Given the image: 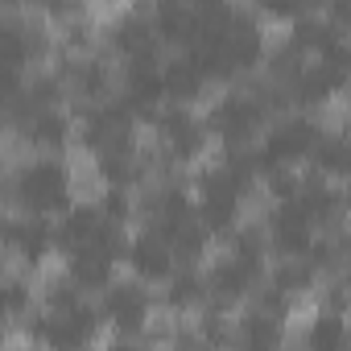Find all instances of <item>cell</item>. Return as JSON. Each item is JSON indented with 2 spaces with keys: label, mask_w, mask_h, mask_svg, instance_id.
Wrapping results in <instances>:
<instances>
[{
  "label": "cell",
  "mask_w": 351,
  "mask_h": 351,
  "mask_svg": "<svg viewBox=\"0 0 351 351\" xmlns=\"http://www.w3.org/2000/svg\"><path fill=\"white\" fill-rule=\"evenodd\" d=\"M5 203L9 211L29 215H62L75 203V169L58 153H38L25 161H13L5 173Z\"/></svg>",
  "instance_id": "obj_1"
},
{
  "label": "cell",
  "mask_w": 351,
  "mask_h": 351,
  "mask_svg": "<svg viewBox=\"0 0 351 351\" xmlns=\"http://www.w3.org/2000/svg\"><path fill=\"white\" fill-rule=\"evenodd\" d=\"M207 128L219 145H256L265 128L273 124L269 108L248 91V87H228L211 108H207Z\"/></svg>",
  "instance_id": "obj_2"
},
{
  "label": "cell",
  "mask_w": 351,
  "mask_h": 351,
  "mask_svg": "<svg viewBox=\"0 0 351 351\" xmlns=\"http://www.w3.org/2000/svg\"><path fill=\"white\" fill-rule=\"evenodd\" d=\"M99 306L108 314V326L116 335V343H141L149 322H153V293L141 277H116L104 293Z\"/></svg>",
  "instance_id": "obj_3"
},
{
  "label": "cell",
  "mask_w": 351,
  "mask_h": 351,
  "mask_svg": "<svg viewBox=\"0 0 351 351\" xmlns=\"http://www.w3.org/2000/svg\"><path fill=\"white\" fill-rule=\"evenodd\" d=\"M269 277V265L265 256H244V252H223L207 265V285H211V302L219 306H240L252 298V289Z\"/></svg>",
  "instance_id": "obj_4"
},
{
  "label": "cell",
  "mask_w": 351,
  "mask_h": 351,
  "mask_svg": "<svg viewBox=\"0 0 351 351\" xmlns=\"http://www.w3.org/2000/svg\"><path fill=\"white\" fill-rule=\"evenodd\" d=\"M5 248L25 273H38L46 265V256L58 252L54 219L50 215H29V211H9L5 215Z\"/></svg>",
  "instance_id": "obj_5"
},
{
  "label": "cell",
  "mask_w": 351,
  "mask_h": 351,
  "mask_svg": "<svg viewBox=\"0 0 351 351\" xmlns=\"http://www.w3.org/2000/svg\"><path fill=\"white\" fill-rule=\"evenodd\" d=\"M265 228H269V244H273L277 256H306L310 244L318 240V223H314V215L306 211L302 199L273 203Z\"/></svg>",
  "instance_id": "obj_6"
},
{
  "label": "cell",
  "mask_w": 351,
  "mask_h": 351,
  "mask_svg": "<svg viewBox=\"0 0 351 351\" xmlns=\"http://www.w3.org/2000/svg\"><path fill=\"white\" fill-rule=\"evenodd\" d=\"M289 87V99L293 108H306V112H322L330 99H343V91L351 87V66H339V62H306V71L298 79L285 83Z\"/></svg>",
  "instance_id": "obj_7"
},
{
  "label": "cell",
  "mask_w": 351,
  "mask_h": 351,
  "mask_svg": "<svg viewBox=\"0 0 351 351\" xmlns=\"http://www.w3.org/2000/svg\"><path fill=\"white\" fill-rule=\"evenodd\" d=\"M124 265L132 277H141L145 285H165L178 269V256H173V244L165 236H157L153 228L136 232L128 240V252H124Z\"/></svg>",
  "instance_id": "obj_8"
},
{
  "label": "cell",
  "mask_w": 351,
  "mask_h": 351,
  "mask_svg": "<svg viewBox=\"0 0 351 351\" xmlns=\"http://www.w3.org/2000/svg\"><path fill=\"white\" fill-rule=\"evenodd\" d=\"M120 91V75L112 54H79L75 75H71V99L75 104H104Z\"/></svg>",
  "instance_id": "obj_9"
},
{
  "label": "cell",
  "mask_w": 351,
  "mask_h": 351,
  "mask_svg": "<svg viewBox=\"0 0 351 351\" xmlns=\"http://www.w3.org/2000/svg\"><path fill=\"white\" fill-rule=\"evenodd\" d=\"M298 199L306 203V211L314 215V223L322 228V232H339L343 223H347V211H351V203H347V191H339V186H330V178H322V173L310 165V173L302 178V191H298Z\"/></svg>",
  "instance_id": "obj_10"
},
{
  "label": "cell",
  "mask_w": 351,
  "mask_h": 351,
  "mask_svg": "<svg viewBox=\"0 0 351 351\" xmlns=\"http://www.w3.org/2000/svg\"><path fill=\"white\" fill-rule=\"evenodd\" d=\"M75 116L62 112V108H42L25 120L21 132H9V136H21L34 153H66V145L75 141Z\"/></svg>",
  "instance_id": "obj_11"
},
{
  "label": "cell",
  "mask_w": 351,
  "mask_h": 351,
  "mask_svg": "<svg viewBox=\"0 0 351 351\" xmlns=\"http://www.w3.org/2000/svg\"><path fill=\"white\" fill-rule=\"evenodd\" d=\"M62 261H66V273H71L87 293H104V289L116 281V265H120V256L108 252V248L95 244V240H87V244L62 252Z\"/></svg>",
  "instance_id": "obj_12"
},
{
  "label": "cell",
  "mask_w": 351,
  "mask_h": 351,
  "mask_svg": "<svg viewBox=\"0 0 351 351\" xmlns=\"http://www.w3.org/2000/svg\"><path fill=\"white\" fill-rule=\"evenodd\" d=\"M211 302V285H207V273H199V265H178L173 277L161 285V310L165 314H199L203 306Z\"/></svg>",
  "instance_id": "obj_13"
},
{
  "label": "cell",
  "mask_w": 351,
  "mask_h": 351,
  "mask_svg": "<svg viewBox=\"0 0 351 351\" xmlns=\"http://www.w3.org/2000/svg\"><path fill=\"white\" fill-rule=\"evenodd\" d=\"M108 223L99 199H83V203H71L62 215H54V240H58V252H71L87 240H95V232Z\"/></svg>",
  "instance_id": "obj_14"
},
{
  "label": "cell",
  "mask_w": 351,
  "mask_h": 351,
  "mask_svg": "<svg viewBox=\"0 0 351 351\" xmlns=\"http://www.w3.org/2000/svg\"><path fill=\"white\" fill-rule=\"evenodd\" d=\"M207 87H211V79H207V71H203L191 54L165 58V95H169V99H178V104H199V99L207 95Z\"/></svg>",
  "instance_id": "obj_15"
},
{
  "label": "cell",
  "mask_w": 351,
  "mask_h": 351,
  "mask_svg": "<svg viewBox=\"0 0 351 351\" xmlns=\"http://www.w3.org/2000/svg\"><path fill=\"white\" fill-rule=\"evenodd\" d=\"M310 165L330 182H351V132H322L310 153Z\"/></svg>",
  "instance_id": "obj_16"
},
{
  "label": "cell",
  "mask_w": 351,
  "mask_h": 351,
  "mask_svg": "<svg viewBox=\"0 0 351 351\" xmlns=\"http://www.w3.org/2000/svg\"><path fill=\"white\" fill-rule=\"evenodd\" d=\"M285 322H289V318L265 314V310H256V306L248 302V310L236 318V343H244V347H281V343L289 339Z\"/></svg>",
  "instance_id": "obj_17"
},
{
  "label": "cell",
  "mask_w": 351,
  "mask_h": 351,
  "mask_svg": "<svg viewBox=\"0 0 351 351\" xmlns=\"http://www.w3.org/2000/svg\"><path fill=\"white\" fill-rule=\"evenodd\" d=\"M318 269H314V261L310 256H277V265L269 269V281L273 285H281L285 293H293V298H306L314 285H318Z\"/></svg>",
  "instance_id": "obj_18"
},
{
  "label": "cell",
  "mask_w": 351,
  "mask_h": 351,
  "mask_svg": "<svg viewBox=\"0 0 351 351\" xmlns=\"http://www.w3.org/2000/svg\"><path fill=\"white\" fill-rule=\"evenodd\" d=\"M306 347H314V351H330V347H347L351 343V330H347V314H330V310H318L306 326H302V335H298Z\"/></svg>",
  "instance_id": "obj_19"
},
{
  "label": "cell",
  "mask_w": 351,
  "mask_h": 351,
  "mask_svg": "<svg viewBox=\"0 0 351 351\" xmlns=\"http://www.w3.org/2000/svg\"><path fill=\"white\" fill-rule=\"evenodd\" d=\"M199 219L215 240H232V232L244 223V199H199Z\"/></svg>",
  "instance_id": "obj_20"
},
{
  "label": "cell",
  "mask_w": 351,
  "mask_h": 351,
  "mask_svg": "<svg viewBox=\"0 0 351 351\" xmlns=\"http://www.w3.org/2000/svg\"><path fill=\"white\" fill-rule=\"evenodd\" d=\"M66 95H71V83H66L54 66H50V71H42V66L29 71V79H25V99L34 104V112H42V108H62Z\"/></svg>",
  "instance_id": "obj_21"
},
{
  "label": "cell",
  "mask_w": 351,
  "mask_h": 351,
  "mask_svg": "<svg viewBox=\"0 0 351 351\" xmlns=\"http://www.w3.org/2000/svg\"><path fill=\"white\" fill-rule=\"evenodd\" d=\"M302 71H306V50H302V46H298L289 34L265 50V75H269V79H277V83H289V79H298Z\"/></svg>",
  "instance_id": "obj_22"
},
{
  "label": "cell",
  "mask_w": 351,
  "mask_h": 351,
  "mask_svg": "<svg viewBox=\"0 0 351 351\" xmlns=\"http://www.w3.org/2000/svg\"><path fill=\"white\" fill-rule=\"evenodd\" d=\"M211 232H207V223L195 215V219H186L178 232H173V256H178V265H199L203 256H207V248H211Z\"/></svg>",
  "instance_id": "obj_23"
},
{
  "label": "cell",
  "mask_w": 351,
  "mask_h": 351,
  "mask_svg": "<svg viewBox=\"0 0 351 351\" xmlns=\"http://www.w3.org/2000/svg\"><path fill=\"white\" fill-rule=\"evenodd\" d=\"M17 29H21L25 54H29V62H34V66H42V62H50V58H54L58 42H54V34H50V25H46V17H42V13H38V17H21V13H17Z\"/></svg>",
  "instance_id": "obj_24"
},
{
  "label": "cell",
  "mask_w": 351,
  "mask_h": 351,
  "mask_svg": "<svg viewBox=\"0 0 351 351\" xmlns=\"http://www.w3.org/2000/svg\"><path fill=\"white\" fill-rule=\"evenodd\" d=\"M34 302H42V298L34 293V285H29L21 273H9V277H5V318H9V330L21 326V322L34 314Z\"/></svg>",
  "instance_id": "obj_25"
},
{
  "label": "cell",
  "mask_w": 351,
  "mask_h": 351,
  "mask_svg": "<svg viewBox=\"0 0 351 351\" xmlns=\"http://www.w3.org/2000/svg\"><path fill=\"white\" fill-rule=\"evenodd\" d=\"M58 46L71 50V54H91L99 46V29L91 17H75V21H62L58 25Z\"/></svg>",
  "instance_id": "obj_26"
},
{
  "label": "cell",
  "mask_w": 351,
  "mask_h": 351,
  "mask_svg": "<svg viewBox=\"0 0 351 351\" xmlns=\"http://www.w3.org/2000/svg\"><path fill=\"white\" fill-rule=\"evenodd\" d=\"M99 207H104V215L116 219V223H132V219L141 215V211H136V191H128V186H104Z\"/></svg>",
  "instance_id": "obj_27"
},
{
  "label": "cell",
  "mask_w": 351,
  "mask_h": 351,
  "mask_svg": "<svg viewBox=\"0 0 351 351\" xmlns=\"http://www.w3.org/2000/svg\"><path fill=\"white\" fill-rule=\"evenodd\" d=\"M318 310L330 314H351V277L347 273H330L318 289Z\"/></svg>",
  "instance_id": "obj_28"
},
{
  "label": "cell",
  "mask_w": 351,
  "mask_h": 351,
  "mask_svg": "<svg viewBox=\"0 0 351 351\" xmlns=\"http://www.w3.org/2000/svg\"><path fill=\"white\" fill-rule=\"evenodd\" d=\"M261 182H265V195H269L273 203L298 199V191H302V178H298V169H293V165H277V169H269Z\"/></svg>",
  "instance_id": "obj_29"
},
{
  "label": "cell",
  "mask_w": 351,
  "mask_h": 351,
  "mask_svg": "<svg viewBox=\"0 0 351 351\" xmlns=\"http://www.w3.org/2000/svg\"><path fill=\"white\" fill-rule=\"evenodd\" d=\"M252 9L269 21H293L310 9V0H252Z\"/></svg>",
  "instance_id": "obj_30"
},
{
  "label": "cell",
  "mask_w": 351,
  "mask_h": 351,
  "mask_svg": "<svg viewBox=\"0 0 351 351\" xmlns=\"http://www.w3.org/2000/svg\"><path fill=\"white\" fill-rule=\"evenodd\" d=\"M191 5H195L199 13H211V9H219V5H228V0H191Z\"/></svg>",
  "instance_id": "obj_31"
},
{
  "label": "cell",
  "mask_w": 351,
  "mask_h": 351,
  "mask_svg": "<svg viewBox=\"0 0 351 351\" xmlns=\"http://www.w3.org/2000/svg\"><path fill=\"white\" fill-rule=\"evenodd\" d=\"M347 330H351V318H347Z\"/></svg>",
  "instance_id": "obj_32"
}]
</instances>
